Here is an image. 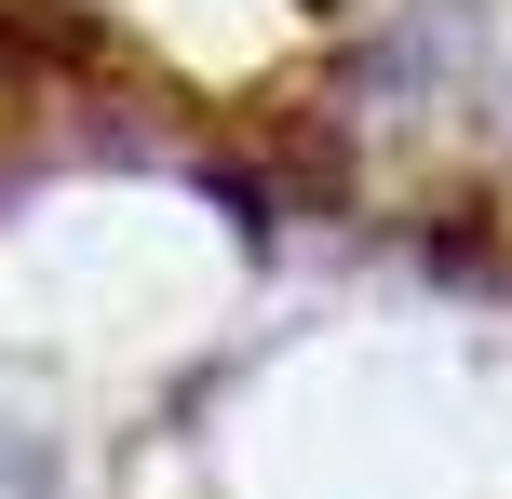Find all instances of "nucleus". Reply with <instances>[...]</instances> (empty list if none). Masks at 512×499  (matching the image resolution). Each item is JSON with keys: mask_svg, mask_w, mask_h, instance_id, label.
I'll use <instances>...</instances> for the list:
<instances>
[{"mask_svg": "<svg viewBox=\"0 0 512 499\" xmlns=\"http://www.w3.org/2000/svg\"><path fill=\"white\" fill-rule=\"evenodd\" d=\"M0 499H54V459L27 446V432H0Z\"/></svg>", "mask_w": 512, "mask_h": 499, "instance_id": "nucleus-1", "label": "nucleus"}]
</instances>
